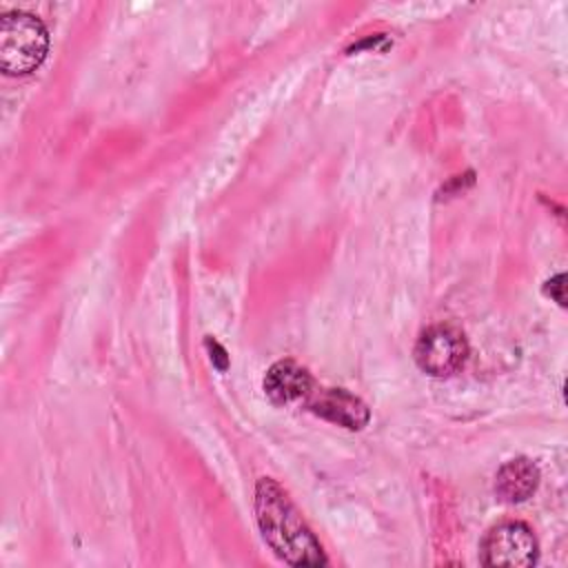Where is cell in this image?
Listing matches in <instances>:
<instances>
[{
    "label": "cell",
    "mask_w": 568,
    "mask_h": 568,
    "mask_svg": "<svg viewBox=\"0 0 568 568\" xmlns=\"http://www.w3.org/2000/svg\"><path fill=\"white\" fill-rule=\"evenodd\" d=\"M255 519L268 548L291 566H326L328 557L288 495L271 477L255 484Z\"/></svg>",
    "instance_id": "obj_1"
},
{
    "label": "cell",
    "mask_w": 568,
    "mask_h": 568,
    "mask_svg": "<svg viewBox=\"0 0 568 568\" xmlns=\"http://www.w3.org/2000/svg\"><path fill=\"white\" fill-rule=\"evenodd\" d=\"M49 51L44 22L27 11H9L0 20V67L7 75L36 71Z\"/></svg>",
    "instance_id": "obj_2"
},
{
    "label": "cell",
    "mask_w": 568,
    "mask_h": 568,
    "mask_svg": "<svg viewBox=\"0 0 568 568\" xmlns=\"http://www.w3.org/2000/svg\"><path fill=\"white\" fill-rule=\"evenodd\" d=\"M413 355L424 373L433 377H448L464 366L468 344L455 326L437 324L419 335Z\"/></svg>",
    "instance_id": "obj_3"
},
{
    "label": "cell",
    "mask_w": 568,
    "mask_h": 568,
    "mask_svg": "<svg viewBox=\"0 0 568 568\" xmlns=\"http://www.w3.org/2000/svg\"><path fill=\"white\" fill-rule=\"evenodd\" d=\"M537 555V539L521 521H501L493 526L481 541V564L490 568L532 566Z\"/></svg>",
    "instance_id": "obj_4"
},
{
    "label": "cell",
    "mask_w": 568,
    "mask_h": 568,
    "mask_svg": "<svg viewBox=\"0 0 568 568\" xmlns=\"http://www.w3.org/2000/svg\"><path fill=\"white\" fill-rule=\"evenodd\" d=\"M304 406L313 415L348 430H359L371 419L368 406L344 388H324L315 384V388L304 399Z\"/></svg>",
    "instance_id": "obj_5"
},
{
    "label": "cell",
    "mask_w": 568,
    "mask_h": 568,
    "mask_svg": "<svg viewBox=\"0 0 568 568\" xmlns=\"http://www.w3.org/2000/svg\"><path fill=\"white\" fill-rule=\"evenodd\" d=\"M315 384L313 375L293 359L275 362L264 375V393L277 406L304 404Z\"/></svg>",
    "instance_id": "obj_6"
},
{
    "label": "cell",
    "mask_w": 568,
    "mask_h": 568,
    "mask_svg": "<svg viewBox=\"0 0 568 568\" xmlns=\"http://www.w3.org/2000/svg\"><path fill=\"white\" fill-rule=\"evenodd\" d=\"M539 484V468L528 457L506 462L495 475V495L506 504L526 501Z\"/></svg>",
    "instance_id": "obj_7"
},
{
    "label": "cell",
    "mask_w": 568,
    "mask_h": 568,
    "mask_svg": "<svg viewBox=\"0 0 568 568\" xmlns=\"http://www.w3.org/2000/svg\"><path fill=\"white\" fill-rule=\"evenodd\" d=\"M546 284H550V286H546V293L557 302V304H566V295H564V273H557L552 280H548Z\"/></svg>",
    "instance_id": "obj_8"
}]
</instances>
